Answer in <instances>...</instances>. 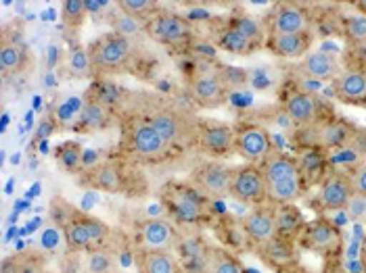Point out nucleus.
<instances>
[{
  "mask_svg": "<svg viewBox=\"0 0 366 273\" xmlns=\"http://www.w3.org/2000/svg\"><path fill=\"white\" fill-rule=\"evenodd\" d=\"M352 184L343 175H331L322 182L318 192V202L325 211H341L352 198Z\"/></svg>",
  "mask_w": 366,
  "mask_h": 273,
  "instance_id": "nucleus-11",
  "label": "nucleus"
},
{
  "mask_svg": "<svg viewBox=\"0 0 366 273\" xmlns=\"http://www.w3.org/2000/svg\"><path fill=\"white\" fill-rule=\"evenodd\" d=\"M71 69H74L78 76H86V71L92 69L90 56L86 55L84 51H74V53H71Z\"/></svg>",
  "mask_w": 366,
  "mask_h": 273,
  "instance_id": "nucleus-39",
  "label": "nucleus"
},
{
  "mask_svg": "<svg viewBox=\"0 0 366 273\" xmlns=\"http://www.w3.org/2000/svg\"><path fill=\"white\" fill-rule=\"evenodd\" d=\"M274 215H277V232H281V234H291L302 225V215L289 205H285Z\"/></svg>",
  "mask_w": 366,
  "mask_h": 273,
  "instance_id": "nucleus-33",
  "label": "nucleus"
},
{
  "mask_svg": "<svg viewBox=\"0 0 366 273\" xmlns=\"http://www.w3.org/2000/svg\"><path fill=\"white\" fill-rule=\"evenodd\" d=\"M88 272L90 273H107L109 272V257H107L105 252H94V254L90 257Z\"/></svg>",
  "mask_w": 366,
  "mask_h": 273,
  "instance_id": "nucleus-40",
  "label": "nucleus"
},
{
  "mask_svg": "<svg viewBox=\"0 0 366 273\" xmlns=\"http://www.w3.org/2000/svg\"><path fill=\"white\" fill-rule=\"evenodd\" d=\"M220 46L226 48L228 53H237V55H241V53H247L249 48H252V40H247L241 31H237L234 28H228L220 36Z\"/></svg>",
  "mask_w": 366,
  "mask_h": 273,
  "instance_id": "nucleus-31",
  "label": "nucleus"
},
{
  "mask_svg": "<svg viewBox=\"0 0 366 273\" xmlns=\"http://www.w3.org/2000/svg\"><path fill=\"white\" fill-rule=\"evenodd\" d=\"M141 273H180L176 257L168 250H144L139 259Z\"/></svg>",
  "mask_w": 366,
  "mask_h": 273,
  "instance_id": "nucleus-19",
  "label": "nucleus"
},
{
  "mask_svg": "<svg viewBox=\"0 0 366 273\" xmlns=\"http://www.w3.org/2000/svg\"><path fill=\"white\" fill-rule=\"evenodd\" d=\"M226 94H228V88L220 76H197L191 82L193 101L205 109H216V107L224 105Z\"/></svg>",
  "mask_w": 366,
  "mask_h": 273,
  "instance_id": "nucleus-9",
  "label": "nucleus"
},
{
  "mask_svg": "<svg viewBox=\"0 0 366 273\" xmlns=\"http://www.w3.org/2000/svg\"><path fill=\"white\" fill-rule=\"evenodd\" d=\"M80 123H84L86 128L90 130H101V128H107L109 123V110L107 105L94 101V103H86L84 109L80 113Z\"/></svg>",
  "mask_w": 366,
  "mask_h": 273,
  "instance_id": "nucleus-27",
  "label": "nucleus"
},
{
  "mask_svg": "<svg viewBox=\"0 0 366 273\" xmlns=\"http://www.w3.org/2000/svg\"><path fill=\"white\" fill-rule=\"evenodd\" d=\"M308 28L306 13L295 4H281L272 17V31L274 34H302Z\"/></svg>",
  "mask_w": 366,
  "mask_h": 273,
  "instance_id": "nucleus-17",
  "label": "nucleus"
},
{
  "mask_svg": "<svg viewBox=\"0 0 366 273\" xmlns=\"http://www.w3.org/2000/svg\"><path fill=\"white\" fill-rule=\"evenodd\" d=\"M26 63V51L9 40H2L0 44V71L2 76H13L24 69Z\"/></svg>",
  "mask_w": 366,
  "mask_h": 273,
  "instance_id": "nucleus-23",
  "label": "nucleus"
},
{
  "mask_svg": "<svg viewBox=\"0 0 366 273\" xmlns=\"http://www.w3.org/2000/svg\"><path fill=\"white\" fill-rule=\"evenodd\" d=\"M270 46L279 56L300 58V56H306L308 48H310V36L306 31H302V34H272Z\"/></svg>",
  "mask_w": 366,
  "mask_h": 273,
  "instance_id": "nucleus-18",
  "label": "nucleus"
},
{
  "mask_svg": "<svg viewBox=\"0 0 366 273\" xmlns=\"http://www.w3.org/2000/svg\"><path fill=\"white\" fill-rule=\"evenodd\" d=\"M197 140L203 150H207L212 155H222V153H228L230 148H234L237 132L228 125H209V128L199 130Z\"/></svg>",
  "mask_w": 366,
  "mask_h": 273,
  "instance_id": "nucleus-14",
  "label": "nucleus"
},
{
  "mask_svg": "<svg viewBox=\"0 0 366 273\" xmlns=\"http://www.w3.org/2000/svg\"><path fill=\"white\" fill-rule=\"evenodd\" d=\"M112 24H113V31L115 34H119V36H124V38H134V36H139L142 34V29H147L142 26L141 19H137V17H130V15H126V13H122L117 6H115V11H113L112 15Z\"/></svg>",
  "mask_w": 366,
  "mask_h": 273,
  "instance_id": "nucleus-28",
  "label": "nucleus"
},
{
  "mask_svg": "<svg viewBox=\"0 0 366 273\" xmlns=\"http://www.w3.org/2000/svg\"><path fill=\"white\" fill-rule=\"evenodd\" d=\"M128 144L130 150L142 161H164L168 157L169 144L151 125L149 119L132 121L128 128Z\"/></svg>",
  "mask_w": 366,
  "mask_h": 273,
  "instance_id": "nucleus-3",
  "label": "nucleus"
},
{
  "mask_svg": "<svg viewBox=\"0 0 366 273\" xmlns=\"http://www.w3.org/2000/svg\"><path fill=\"white\" fill-rule=\"evenodd\" d=\"M141 240L144 250H168L176 246V230L168 219H149L141 230Z\"/></svg>",
  "mask_w": 366,
  "mask_h": 273,
  "instance_id": "nucleus-10",
  "label": "nucleus"
},
{
  "mask_svg": "<svg viewBox=\"0 0 366 273\" xmlns=\"http://www.w3.org/2000/svg\"><path fill=\"white\" fill-rule=\"evenodd\" d=\"M262 175L266 180V186L277 184L282 180H291V177H300V163L295 159H291L289 155L282 153H270L264 165H262Z\"/></svg>",
  "mask_w": 366,
  "mask_h": 273,
  "instance_id": "nucleus-13",
  "label": "nucleus"
},
{
  "mask_svg": "<svg viewBox=\"0 0 366 273\" xmlns=\"http://www.w3.org/2000/svg\"><path fill=\"white\" fill-rule=\"evenodd\" d=\"M337 94L345 101H360L366 96V73L345 71L335 80Z\"/></svg>",
  "mask_w": 366,
  "mask_h": 273,
  "instance_id": "nucleus-21",
  "label": "nucleus"
},
{
  "mask_svg": "<svg viewBox=\"0 0 366 273\" xmlns=\"http://www.w3.org/2000/svg\"><path fill=\"white\" fill-rule=\"evenodd\" d=\"M285 113L291 117L293 123L297 125H308L316 119L318 113V103L316 98L306 94V92H291L285 98Z\"/></svg>",
  "mask_w": 366,
  "mask_h": 273,
  "instance_id": "nucleus-16",
  "label": "nucleus"
},
{
  "mask_svg": "<svg viewBox=\"0 0 366 273\" xmlns=\"http://www.w3.org/2000/svg\"><path fill=\"white\" fill-rule=\"evenodd\" d=\"M234 150L247 161V163H257L264 161L272 150H270V136L264 128H243L241 132H237L234 140Z\"/></svg>",
  "mask_w": 366,
  "mask_h": 273,
  "instance_id": "nucleus-7",
  "label": "nucleus"
},
{
  "mask_svg": "<svg viewBox=\"0 0 366 273\" xmlns=\"http://www.w3.org/2000/svg\"><path fill=\"white\" fill-rule=\"evenodd\" d=\"M302 194V180L300 177H291V180H282L277 184H270L266 188V198L274 205H291L300 198Z\"/></svg>",
  "mask_w": 366,
  "mask_h": 273,
  "instance_id": "nucleus-22",
  "label": "nucleus"
},
{
  "mask_svg": "<svg viewBox=\"0 0 366 273\" xmlns=\"http://www.w3.org/2000/svg\"><path fill=\"white\" fill-rule=\"evenodd\" d=\"M232 28L237 29V31H241V34H243L247 40H252V42H255V40L262 36V29H259V26L255 24L254 19H237Z\"/></svg>",
  "mask_w": 366,
  "mask_h": 273,
  "instance_id": "nucleus-38",
  "label": "nucleus"
},
{
  "mask_svg": "<svg viewBox=\"0 0 366 273\" xmlns=\"http://www.w3.org/2000/svg\"><path fill=\"white\" fill-rule=\"evenodd\" d=\"M306 240L314 250H329L335 248L339 242L337 227H333L329 221H314L308 225Z\"/></svg>",
  "mask_w": 366,
  "mask_h": 273,
  "instance_id": "nucleus-20",
  "label": "nucleus"
},
{
  "mask_svg": "<svg viewBox=\"0 0 366 273\" xmlns=\"http://www.w3.org/2000/svg\"><path fill=\"white\" fill-rule=\"evenodd\" d=\"M347 215L354 219V221H360L366 217V198L365 196H358V194H352L347 207H345Z\"/></svg>",
  "mask_w": 366,
  "mask_h": 273,
  "instance_id": "nucleus-37",
  "label": "nucleus"
},
{
  "mask_svg": "<svg viewBox=\"0 0 366 273\" xmlns=\"http://www.w3.org/2000/svg\"><path fill=\"white\" fill-rule=\"evenodd\" d=\"M358 6H360V9H362V11L366 13V0H365V2H358Z\"/></svg>",
  "mask_w": 366,
  "mask_h": 273,
  "instance_id": "nucleus-44",
  "label": "nucleus"
},
{
  "mask_svg": "<svg viewBox=\"0 0 366 273\" xmlns=\"http://www.w3.org/2000/svg\"><path fill=\"white\" fill-rule=\"evenodd\" d=\"M109 236V227L99 219H78L65 225V244L76 250L101 244Z\"/></svg>",
  "mask_w": 366,
  "mask_h": 273,
  "instance_id": "nucleus-6",
  "label": "nucleus"
},
{
  "mask_svg": "<svg viewBox=\"0 0 366 273\" xmlns=\"http://www.w3.org/2000/svg\"><path fill=\"white\" fill-rule=\"evenodd\" d=\"M345 36L354 42H365L366 40V15H352L343 24Z\"/></svg>",
  "mask_w": 366,
  "mask_h": 273,
  "instance_id": "nucleus-34",
  "label": "nucleus"
},
{
  "mask_svg": "<svg viewBox=\"0 0 366 273\" xmlns=\"http://www.w3.org/2000/svg\"><path fill=\"white\" fill-rule=\"evenodd\" d=\"M86 11H103L107 6V2H94V0H84Z\"/></svg>",
  "mask_w": 366,
  "mask_h": 273,
  "instance_id": "nucleus-42",
  "label": "nucleus"
},
{
  "mask_svg": "<svg viewBox=\"0 0 366 273\" xmlns=\"http://www.w3.org/2000/svg\"><path fill=\"white\" fill-rule=\"evenodd\" d=\"M92 71H115L122 69L132 56V42L119 34H107L90 46Z\"/></svg>",
  "mask_w": 366,
  "mask_h": 273,
  "instance_id": "nucleus-2",
  "label": "nucleus"
},
{
  "mask_svg": "<svg viewBox=\"0 0 366 273\" xmlns=\"http://www.w3.org/2000/svg\"><path fill=\"white\" fill-rule=\"evenodd\" d=\"M94 184H97L101 190H119V188H122V175H119L117 167H113V165H103V167H99L97 173H94Z\"/></svg>",
  "mask_w": 366,
  "mask_h": 273,
  "instance_id": "nucleus-30",
  "label": "nucleus"
},
{
  "mask_svg": "<svg viewBox=\"0 0 366 273\" xmlns=\"http://www.w3.org/2000/svg\"><path fill=\"white\" fill-rule=\"evenodd\" d=\"M350 184H352V192H354V194L365 196L366 198V165L365 167H360L358 171H354Z\"/></svg>",
  "mask_w": 366,
  "mask_h": 273,
  "instance_id": "nucleus-41",
  "label": "nucleus"
},
{
  "mask_svg": "<svg viewBox=\"0 0 366 273\" xmlns=\"http://www.w3.org/2000/svg\"><path fill=\"white\" fill-rule=\"evenodd\" d=\"M266 180L262 175V169L254 165H243L232 169L230 180V196L239 202H257L266 196Z\"/></svg>",
  "mask_w": 366,
  "mask_h": 273,
  "instance_id": "nucleus-5",
  "label": "nucleus"
},
{
  "mask_svg": "<svg viewBox=\"0 0 366 273\" xmlns=\"http://www.w3.org/2000/svg\"><path fill=\"white\" fill-rule=\"evenodd\" d=\"M230 180H232V169L222 163L205 165L195 175L199 190L212 198L230 196Z\"/></svg>",
  "mask_w": 366,
  "mask_h": 273,
  "instance_id": "nucleus-8",
  "label": "nucleus"
},
{
  "mask_svg": "<svg viewBox=\"0 0 366 273\" xmlns=\"http://www.w3.org/2000/svg\"><path fill=\"white\" fill-rule=\"evenodd\" d=\"M86 2L84 0H65L61 4V17L67 26H80L86 17Z\"/></svg>",
  "mask_w": 366,
  "mask_h": 273,
  "instance_id": "nucleus-32",
  "label": "nucleus"
},
{
  "mask_svg": "<svg viewBox=\"0 0 366 273\" xmlns=\"http://www.w3.org/2000/svg\"><path fill=\"white\" fill-rule=\"evenodd\" d=\"M147 34L159 44H178L193 36V26L182 15L159 13L147 21Z\"/></svg>",
  "mask_w": 366,
  "mask_h": 273,
  "instance_id": "nucleus-4",
  "label": "nucleus"
},
{
  "mask_svg": "<svg viewBox=\"0 0 366 273\" xmlns=\"http://www.w3.org/2000/svg\"><path fill=\"white\" fill-rule=\"evenodd\" d=\"M245 234L254 242H270L277 232V215L268 209H255L245 219Z\"/></svg>",
  "mask_w": 366,
  "mask_h": 273,
  "instance_id": "nucleus-15",
  "label": "nucleus"
},
{
  "mask_svg": "<svg viewBox=\"0 0 366 273\" xmlns=\"http://www.w3.org/2000/svg\"><path fill=\"white\" fill-rule=\"evenodd\" d=\"M59 161L63 163V167H67V169H74L78 161H80V148L76 146V144H65V146H61V150H59Z\"/></svg>",
  "mask_w": 366,
  "mask_h": 273,
  "instance_id": "nucleus-36",
  "label": "nucleus"
},
{
  "mask_svg": "<svg viewBox=\"0 0 366 273\" xmlns=\"http://www.w3.org/2000/svg\"><path fill=\"white\" fill-rule=\"evenodd\" d=\"M63 240H65V234H61L56 227H46V230L42 232V236H40V246H42L44 250H49V252H55V250L61 248Z\"/></svg>",
  "mask_w": 366,
  "mask_h": 273,
  "instance_id": "nucleus-35",
  "label": "nucleus"
},
{
  "mask_svg": "<svg viewBox=\"0 0 366 273\" xmlns=\"http://www.w3.org/2000/svg\"><path fill=\"white\" fill-rule=\"evenodd\" d=\"M362 259L366 261V236H365V240H362Z\"/></svg>",
  "mask_w": 366,
  "mask_h": 273,
  "instance_id": "nucleus-43",
  "label": "nucleus"
},
{
  "mask_svg": "<svg viewBox=\"0 0 366 273\" xmlns=\"http://www.w3.org/2000/svg\"><path fill=\"white\" fill-rule=\"evenodd\" d=\"M117 9L130 17H151V15H159V6L155 0H119L117 2Z\"/></svg>",
  "mask_w": 366,
  "mask_h": 273,
  "instance_id": "nucleus-29",
  "label": "nucleus"
},
{
  "mask_svg": "<svg viewBox=\"0 0 366 273\" xmlns=\"http://www.w3.org/2000/svg\"><path fill=\"white\" fill-rule=\"evenodd\" d=\"M149 121H151V125L162 134V138L168 144L189 146L195 140V136L199 138L193 119L187 113L172 109V107H162L155 113H151Z\"/></svg>",
  "mask_w": 366,
  "mask_h": 273,
  "instance_id": "nucleus-1",
  "label": "nucleus"
},
{
  "mask_svg": "<svg viewBox=\"0 0 366 273\" xmlns=\"http://www.w3.org/2000/svg\"><path fill=\"white\" fill-rule=\"evenodd\" d=\"M302 71L312 80H337L343 73L337 56L329 53H308L302 61Z\"/></svg>",
  "mask_w": 366,
  "mask_h": 273,
  "instance_id": "nucleus-12",
  "label": "nucleus"
},
{
  "mask_svg": "<svg viewBox=\"0 0 366 273\" xmlns=\"http://www.w3.org/2000/svg\"><path fill=\"white\" fill-rule=\"evenodd\" d=\"M205 273H243V265L230 252L220 250V248H212L207 252V267H205Z\"/></svg>",
  "mask_w": 366,
  "mask_h": 273,
  "instance_id": "nucleus-24",
  "label": "nucleus"
},
{
  "mask_svg": "<svg viewBox=\"0 0 366 273\" xmlns=\"http://www.w3.org/2000/svg\"><path fill=\"white\" fill-rule=\"evenodd\" d=\"M318 140L327 148H341L352 140V134L343 121H333V123H327L318 130Z\"/></svg>",
  "mask_w": 366,
  "mask_h": 273,
  "instance_id": "nucleus-25",
  "label": "nucleus"
},
{
  "mask_svg": "<svg viewBox=\"0 0 366 273\" xmlns=\"http://www.w3.org/2000/svg\"><path fill=\"white\" fill-rule=\"evenodd\" d=\"M172 207H174L176 217L180 219L182 223H195V221L201 217V211H203V209H201V202H199L195 196H191L189 192L176 194Z\"/></svg>",
  "mask_w": 366,
  "mask_h": 273,
  "instance_id": "nucleus-26",
  "label": "nucleus"
}]
</instances>
